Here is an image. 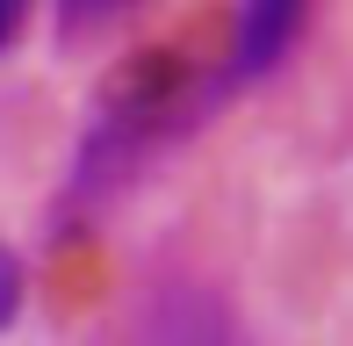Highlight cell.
<instances>
[{"label":"cell","instance_id":"obj_1","mask_svg":"<svg viewBox=\"0 0 353 346\" xmlns=\"http://www.w3.org/2000/svg\"><path fill=\"white\" fill-rule=\"evenodd\" d=\"M303 22H310V0H238L231 8V43H223V65L210 94H231V87H252L296 51Z\"/></svg>","mask_w":353,"mask_h":346},{"label":"cell","instance_id":"obj_5","mask_svg":"<svg viewBox=\"0 0 353 346\" xmlns=\"http://www.w3.org/2000/svg\"><path fill=\"white\" fill-rule=\"evenodd\" d=\"M79 8H116V0H79Z\"/></svg>","mask_w":353,"mask_h":346},{"label":"cell","instance_id":"obj_2","mask_svg":"<svg viewBox=\"0 0 353 346\" xmlns=\"http://www.w3.org/2000/svg\"><path fill=\"white\" fill-rule=\"evenodd\" d=\"M144 346H245V325L210 281H166L144 310Z\"/></svg>","mask_w":353,"mask_h":346},{"label":"cell","instance_id":"obj_4","mask_svg":"<svg viewBox=\"0 0 353 346\" xmlns=\"http://www.w3.org/2000/svg\"><path fill=\"white\" fill-rule=\"evenodd\" d=\"M22 22H29V0H0V51L22 37Z\"/></svg>","mask_w":353,"mask_h":346},{"label":"cell","instance_id":"obj_3","mask_svg":"<svg viewBox=\"0 0 353 346\" xmlns=\"http://www.w3.org/2000/svg\"><path fill=\"white\" fill-rule=\"evenodd\" d=\"M14 318H22V260L0 245V332H8Z\"/></svg>","mask_w":353,"mask_h":346}]
</instances>
